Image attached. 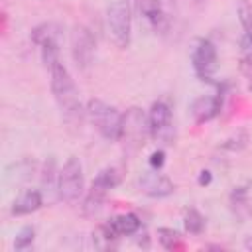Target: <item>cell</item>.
Here are the masks:
<instances>
[{
	"label": "cell",
	"mask_w": 252,
	"mask_h": 252,
	"mask_svg": "<svg viewBox=\"0 0 252 252\" xmlns=\"http://www.w3.org/2000/svg\"><path fill=\"white\" fill-rule=\"evenodd\" d=\"M49 85H51V93L55 96V102L65 118V122L69 124H81L83 120V104H81V98H79V89L69 73V69L57 61L53 63L49 69Z\"/></svg>",
	"instance_id": "cell-1"
},
{
	"label": "cell",
	"mask_w": 252,
	"mask_h": 252,
	"mask_svg": "<svg viewBox=\"0 0 252 252\" xmlns=\"http://www.w3.org/2000/svg\"><path fill=\"white\" fill-rule=\"evenodd\" d=\"M87 114L102 138H106L110 142H116L122 138L124 114L116 106H112L100 98H91L87 102Z\"/></svg>",
	"instance_id": "cell-2"
},
{
	"label": "cell",
	"mask_w": 252,
	"mask_h": 252,
	"mask_svg": "<svg viewBox=\"0 0 252 252\" xmlns=\"http://www.w3.org/2000/svg\"><path fill=\"white\" fill-rule=\"evenodd\" d=\"M110 39L116 47L126 49L132 41V10L128 0H112L106 12Z\"/></svg>",
	"instance_id": "cell-3"
},
{
	"label": "cell",
	"mask_w": 252,
	"mask_h": 252,
	"mask_svg": "<svg viewBox=\"0 0 252 252\" xmlns=\"http://www.w3.org/2000/svg\"><path fill=\"white\" fill-rule=\"evenodd\" d=\"M57 197L69 205L77 203L85 191V177H83V165L79 158L71 156L63 167L57 173Z\"/></svg>",
	"instance_id": "cell-4"
},
{
	"label": "cell",
	"mask_w": 252,
	"mask_h": 252,
	"mask_svg": "<svg viewBox=\"0 0 252 252\" xmlns=\"http://www.w3.org/2000/svg\"><path fill=\"white\" fill-rule=\"evenodd\" d=\"M94 49H96V41H94L93 32L83 24L73 26V30H71V55H73L75 65L81 71H87L91 67V63L94 59Z\"/></svg>",
	"instance_id": "cell-5"
},
{
	"label": "cell",
	"mask_w": 252,
	"mask_h": 252,
	"mask_svg": "<svg viewBox=\"0 0 252 252\" xmlns=\"http://www.w3.org/2000/svg\"><path fill=\"white\" fill-rule=\"evenodd\" d=\"M148 124H150V138L163 144L173 142V114L167 102L158 100L152 104L148 112Z\"/></svg>",
	"instance_id": "cell-6"
},
{
	"label": "cell",
	"mask_w": 252,
	"mask_h": 252,
	"mask_svg": "<svg viewBox=\"0 0 252 252\" xmlns=\"http://www.w3.org/2000/svg\"><path fill=\"white\" fill-rule=\"evenodd\" d=\"M217 61H219V57H217L215 43L211 39H199L191 53V63L201 81L213 83V75L217 71Z\"/></svg>",
	"instance_id": "cell-7"
},
{
	"label": "cell",
	"mask_w": 252,
	"mask_h": 252,
	"mask_svg": "<svg viewBox=\"0 0 252 252\" xmlns=\"http://www.w3.org/2000/svg\"><path fill=\"white\" fill-rule=\"evenodd\" d=\"M148 136H150L148 116L140 108H136V106L128 108L126 114H124L122 138L120 140H126V144L132 146V148H140V146H144Z\"/></svg>",
	"instance_id": "cell-8"
},
{
	"label": "cell",
	"mask_w": 252,
	"mask_h": 252,
	"mask_svg": "<svg viewBox=\"0 0 252 252\" xmlns=\"http://www.w3.org/2000/svg\"><path fill=\"white\" fill-rule=\"evenodd\" d=\"M138 187L144 195H148L152 199H163V197L173 195V191H175L173 181L167 175L159 173V169H150V171L142 173L138 179Z\"/></svg>",
	"instance_id": "cell-9"
},
{
	"label": "cell",
	"mask_w": 252,
	"mask_h": 252,
	"mask_svg": "<svg viewBox=\"0 0 252 252\" xmlns=\"http://www.w3.org/2000/svg\"><path fill=\"white\" fill-rule=\"evenodd\" d=\"M140 228H142V220H140L138 215H134V213H122V215L112 217L106 224H102L100 226V232H102V236L106 240H112V238H120V236H132Z\"/></svg>",
	"instance_id": "cell-10"
},
{
	"label": "cell",
	"mask_w": 252,
	"mask_h": 252,
	"mask_svg": "<svg viewBox=\"0 0 252 252\" xmlns=\"http://www.w3.org/2000/svg\"><path fill=\"white\" fill-rule=\"evenodd\" d=\"M220 108H222V96L220 94H205V96L195 98L191 104V112H193V118L197 124L213 120L220 112Z\"/></svg>",
	"instance_id": "cell-11"
},
{
	"label": "cell",
	"mask_w": 252,
	"mask_h": 252,
	"mask_svg": "<svg viewBox=\"0 0 252 252\" xmlns=\"http://www.w3.org/2000/svg\"><path fill=\"white\" fill-rule=\"evenodd\" d=\"M138 10L154 30L163 32L167 28V14L161 0H138Z\"/></svg>",
	"instance_id": "cell-12"
},
{
	"label": "cell",
	"mask_w": 252,
	"mask_h": 252,
	"mask_svg": "<svg viewBox=\"0 0 252 252\" xmlns=\"http://www.w3.org/2000/svg\"><path fill=\"white\" fill-rule=\"evenodd\" d=\"M43 205V197L37 189H26L22 191L14 203H12V215H30V213H35L39 207Z\"/></svg>",
	"instance_id": "cell-13"
},
{
	"label": "cell",
	"mask_w": 252,
	"mask_h": 252,
	"mask_svg": "<svg viewBox=\"0 0 252 252\" xmlns=\"http://www.w3.org/2000/svg\"><path fill=\"white\" fill-rule=\"evenodd\" d=\"M30 37L37 47L47 43V41H59L61 43V26L55 22H43L32 30Z\"/></svg>",
	"instance_id": "cell-14"
},
{
	"label": "cell",
	"mask_w": 252,
	"mask_h": 252,
	"mask_svg": "<svg viewBox=\"0 0 252 252\" xmlns=\"http://www.w3.org/2000/svg\"><path fill=\"white\" fill-rule=\"evenodd\" d=\"M118 183H120V171L116 167H104V169H100L96 173V177L93 179L91 185L96 187V189H100V191H104V193H108Z\"/></svg>",
	"instance_id": "cell-15"
},
{
	"label": "cell",
	"mask_w": 252,
	"mask_h": 252,
	"mask_svg": "<svg viewBox=\"0 0 252 252\" xmlns=\"http://www.w3.org/2000/svg\"><path fill=\"white\" fill-rule=\"evenodd\" d=\"M183 226L189 234H201L205 230V217L197 209H187L183 215Z\"/></svg>",
	"instance_id": "cell-16"
},
{
	"label": "cell",
	"mask_w": 252,
	"mask_h": 252,
	"mask_svg": "<svg viewBox=\"0 0 252 252\" xmlns=\"http://www.w3.org/2000/svg\"><path fill=\"white\" fill-rule=\"evenodd\" d=\"M236 12H238L240 26L244 30V37H248L252 41V4L248 0H240L236 6Z\"/></svg>",
	"instance_id": "cell-17"
},
{
	"label": "cell",
	"mask_w": 252,
	"mask_h": 252,
	"mask_svg": "<svg viewBox=\"0 0 252 252\" xmlns=\"http://www.w3.org/2000/svg\"><path fill=\"white\" fill-rule=\"evenodd\" d=\"M158 238H159L161 246H163V248H167V250H177V248H181V246H183L179 232H177V230H173V228H165V226H161V228L158 230Z\"/></svg>",
	"instance_id": "cell-18"
},
{
	"label": "cell",
	"mask_w": 252,
	"mask_h": 252,
	"mask_svg": "<svg viewBox=\"0 0 252 252\" xmlns=\"http://www.w3.org/2000/svg\"><path fill=\"white\" fill-rule=\"evenodd\" d=\"M33 238H35V228H33V226H24V228H20V232L16 234L14 248H16V250H26V248L32 246Z\"/></svg>",
	"instance_id": "cell-19"
},
{
	"label": "cell",
	"mask_w": 252,
	"mask_h": 252,
	"mask_svg": "<svg viewBox=\"0 0 252 252\" xmlns=\"http://www.w3.org/2000/svg\"><path fill=\"white\" fill-rule=\"evenodd\" d=\"M240 71L248 81V89L252 91V53L242 51V55H240Z\"/></svg>",
	"instance_id": "cell-20"
},
{
	"label": "cell",
	"mask_w": 252,
	"mask_h": 252,
	"mask_svg": "<svg viewBox=\"0 0 252 252\" xmlns=\"http://www.w3.org/2000/svg\"><path fill=\"white\" fill-rule=\"evenodd\" d=\"M55 171V161H53V158H49L47 161H45V167H43V175H41V181H43V185H47V187H57V183H53V173Z\"/></svg>",
	"instance_id": "cell-21"
},
{
	"label": "cell",
	"mask_w": 252,
	"mask_h": 252,
	"mask_svg": "<svg viewBox=\"0 0 252 252\" xmlns=\"http://www.w3.org/2000/svg\"><path fill=\"white\" fill-rule=\"evenodd\" d=\"M163 163H165V154H163V150L152 152V156H150V167H152V169H161Z\"/></svg>",
	"instance_id": "cell-22"
},
{
	"label": "cell",
	"mask_w": 252,
	"mask_h": 252,
	"mask_svg": "<svg viewBox=\"0 0 252 252\" xmlns=\"http://www.w3.org/2000/svg\"><path fill=\"white\" fill-rule=\"evenodd\" d=\"M199 183L201 185H209L211 183V171H201V175H199Z\"/></svg>",
	"instance_id": "cell-23"
},
{
	"label": "cell",
	"mask_w": 252,
	"mask_h": 252,
	"mask_svg": "<svg viewBox=\"0 0 252 252\" xmlns=\"http://www.w3.org/2000/svg\"><path fill=\"white\" fill-rule=\"evenodd\" d=\"M244 246H246V248H252V240H250V238H248V240H246V242H244Z\"/></svg>",
	"instance_id": "cell-24"
}]
</instances>
